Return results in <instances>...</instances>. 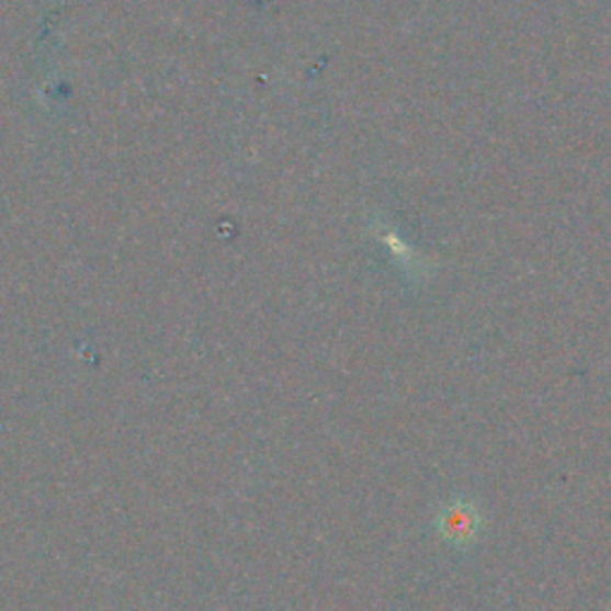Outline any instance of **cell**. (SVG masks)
<instances>
[{"label":"cell","instance_id":"cell-1","mask_svg":"<svg viewBox=\"0 0 611 611\" xmlns=\"http://www.w3.org/2000/svg\"><path fill=\"white\" fill-rule=\"evenodd\" d=\"M480 528V516L475 505L464 499H454L450 507L442 509L440 516V531L444 535V540H450L452 545H464V542H471L478 533Z\"/></svg>","mask_w":611,"mask_h":611}]
</instances>
